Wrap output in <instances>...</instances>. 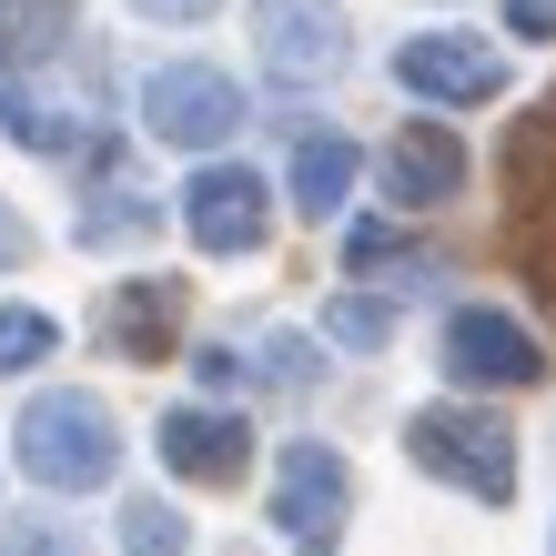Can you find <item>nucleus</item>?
<instances>
[{"instance_id": "obj_1", "label": "nucleus", "mask_w": 556, "mask_h": 556, "mask_svg": "<svg viewBox=\"0 0 556 556\" xmlns=\"http://www.w3.org/2000/svg\"><path fill=\"white\" fill-rule=\"evenodd\" d=\"M81 61V0H0V132L21 152L91 142V81H41Z\"/></svg>"}, {"instance_id": "obj_2", "label": "nucleus", "mask_w": 556, "mask_h": 556, "mask_svg": "<svg viewBox=\"0 0 556 556\" xmlns=\"http://www.w3.org/2000/svg\"><path fill=\"white\" fill-rule=\"evenodd\" d=\"M11 455L30 485H51V496H91V485H112L122 466V425L102 395H81V384H51V395H30L21 425H11Z\"/></svg>"}, {"instance_id": "obj_3", "label": "nucleus", "mask_w": 556, "mask_h": 556, "mask_svg": "<svg viewBox=\"0 0 556 556\" xmlns=\"http://www.w3.org/2000/svg\"><path fill=\"white\" fill-rule=\"evenodd\" d=\"M405 455L435 485H455V496H476V506H506L516 496V435L485 405H415L405 415Z\"/></svg>"}, {"instance_id": "obj_4", "label": "nucleus", "mask_w": 556, "mask_h": 556, "mask_svg": "<svg viewBox=\"0 0 556 556\" xmlns=\"http://www.w3.org/2000/svg\"><path fill=\"white\" fill-rule=\"evenodd\" d=\"M142 132L173 142V152H213L243 132V91L233 72H213V61H162V72L142 81Z\"/></svg>"}, {"instance_id": "obj_5", "label": "nucleus", "mask_w": 556, "mask_h": 556, "mask_svg": "<svg viewBox=\"0 0 556 556\" xmlns=\"http://www.w3.org/2000/svg\"><path fill=\"white\" fill-rule=\"evenodd\" d=\"M264 223H274V192L253 162H203V173L182 182V233L203 243V253H264Z\"/></svg>"}, {"instance_id": "obj_6", "label": "nucleus", "mask_w": 556, "mask_h": 556, "mask_svg": "<svg viewBox=\"0 0 556 556\" xmlns=\"http://www.w3.org/2000/svg\"><path fill=\"white\" fill-rule=\"evenodd\" d=\"M344 41H354V21L334 11V0H253V51H264V72L274 81H334L344 72Z\"/></svg>"}, {"instance_id": "obj_7", "label": "nucleus", "mask_w": 556, "mask_h": 556, "mask_svg": "<svg viewBox=\"0 0 556 556\" xmlns=\"http://www.w3.org/2000/svg\"><path fill=\"white\" fill-rule=\"evenodd\" d=\"M395 91H415V102H496L506 61L485 51V30H415V41H395Z\"/></svg>"}, {"instance_id": "obj_8", "label": "nucleus", "mask_w": 556, "mask_h": 556, "mask_svg": "<svg viewBox=\"0 0 556 556\" xmlns=\"http://www.w3.org/2000/svg\"><path fill=\"white\" fill-rule=\"evenodd\" d=\"M344 506H354V466H344V455L334 445H283V466H274V527L293 546H334Z\"/></svg>"}, {"instance_id": "obj_9", "label": "nucleus", "mask_w": 556, "mask_h": 556, "mask_svg": "<svg viewBox=\"0 0 556 556\" xmlns=\"http://www.w3.org/2000/svg\"><path fill=\"white\" fill-rule=\"evenodd\" d=\"M445 375L466 384V395H485V384H536L546 375V354H536V334L516 314H496V304H466L445 324Z\"/></svg>"}, {"instance_id": "obj_10", "label": "nucleus", "mask_w": 556, "mask_h": 556, "mask_svg": "<svg viewBox=\"0 0 556 556\" xmlns=\"http://www.w3.org/2000/svg\"><path fill=\"white\" fill-rule=\"evenodd\" d=\"M384 203L395 213H425V203H455L466 192V142L445 132V122H405L395 142H384Z\"/></svg>"}, {"instance_id": "obj_11", "label": "nucleus", "mask_w": 556, "mask_h": 556, "mask_svg": "<svg viewBox=\"0 0 556 556\" xmlns=\"http://www.w3.org/2000/svg\"><path fill=\"white\" fill-rule=\"evenodd\" d=\"M162 466L192 476V485H243L253 435H243V415H223V405H173L162 415Z\"/></svg>"}, {"instance_id": "obj_12", "label": "nucleus", "mask_w": 556, "mask_h": 556, "mask_svg": "<svg viewBox=\"0 0 556 556\" xmlns=\"http://www.w3.org/2000/svg\"><path fill=\"white\" fill-rule=\"evenodd\" d=\"M173 324H182V283H173V274H152V283H122V293H112L102 334H112L122 354H132V365H162Z\"/></svg>"}, {"instance_id": "obj_13", "label": "nucleus", "mask_w": 556, "mask_h": 556, "mask_svg": "<svg viewBox=\"0 0 556 556\" xmlns=\"http://www.w3.org/2000/svg\"><path fill=\"white\" fill-rule=\"evenodd\" d=\"M354 173H365V152H354L344 132H304V152H293V203H304L314 223H334L354 203Z\"/></svg>"}, {"instance_id": "obj_14", "label": "nucleus", "mask_w": 556, "mask_h": 556, "mask_svg": "<svg viewBox=\"0 0 556 556\" xmlns=\"http://www.w3.org/2000/svg\"><path fill=\"white\" fill-rule=\"evenodd\" d=\"M61 354V324L41 304H0V375H30V365H51Z\"/></svg>"}, {"instance_id": "obj_15", "label": "nucleus", "mask_w": 556, "mask_h": 556, "mask_svg": "<svg viewBox=\"0 0 556 556\" xmlns=\"http://www.w3.org/2000/svg\"><path fill=\"white\" fill-rule=\"evenodd\" d=\"M0 556H91V536L72 527V516L30 506V516H0Z\"/></svg>"}, {"instance_id": "obj_16", "label": "nucleus", "mask_w": 556, "mask_h": 556, "mask_svg": "<svg viewBox=\"0 0 556 556\" xmlns=\"http://www.w3.org/2000/svg\"><path fill=\"white\" fill-rule=\"evenodd\" d=\"M152 223H162V213L142 203V192H102V203L81 213V243H91V253H112V243H132V233H152Z\"/></svg>"}, {"instance_id": "obj_17", "label": "nucleus", "mask_w": 556, "mask_h": 556, "mask_svg": "<svg viewBox=\"0 0 556 556\" xmlns=\"http://www.w3.org/2000/svg\"><path fill=\"white\" fill-rule=\"evenodd\" d=\"M122 546H132V556H182V546H192V527H182L162 496H142V506H122Z\"/></svg>"}, {"instance_id": "obj_18", "label": "nucleus", "mask_w": 556, "mask_h": 556, "mask_svg": "<svg viewBox=\"0 0 556 556\" xmlns=\"http://www.w3.org/2000/svg\"><path fill=\"white\" fill-rule=\"evenodd\" d=\"M324 334L365 354V344H384V304H375V293H344V304H324Z\"/></svg>"}, {"instance_id": "obj_19", "label": "nucleus", "mask_w": 556, "mask_h": 556, "mask_svg": "<svg viewBox=\"0 0 556 556\" xmlns=\"http://www.w3.org/2000/svg\"><path fill=\"white\" fill-rule=\"evenodd\" d=\"M405 253V223H354L344 233V274H375V264H395Z\"/></svg>"}, {"instance_id": "obj_20", "label": "nucleus", "mask_w": 556, "mask_h": 556, "mask_svg": "<svg viewBox=\"0 0 556 556\" xmlns=\"http://www.w3.org/2000/svg\"><path fill=\"white\" fill-rule=\"evenodd\" d=\"M192 375H203L213 395H233V384H243V354L233 344H203V354H192Z\"/></svg>"}, {"instance_id": "obj_21", "label": "nucleus", "mask_w": 556, "mask_h": 556, "mask_svg": "<svg viewBox=\"0 0 556 556\" xmlns=\"http://www.w3.org/2000/svg\"><path fill=\"white\" fill-rule=\"evenodd\" d=\"M506 30L516 41H556V0H506Z\"/></svg>"}, {"instance_id": "obj_22", "label": "nucleus", "mask_w": 556, "mask_h": 556, "mask_svg": "<svg viewBox=\"0 0 556 556\" xmlns=\"http://www.w3.org/2000/svg\"><path fill=\"white\" fill-rule=\"evenodd\" d=\"M142 11H152V21H203L213 0H142Z\"/></svg>"}, {"instance_id": "obj_23", "label": "nucleus", "mask_w": 556, "mask_h": 556, "mask_svg": "<svg viewBox=\"0 0 556 556\" xmlns=\"http://www.w3.org/2000/svg\"><path fill=\"white\" fill-rule=\"evenodd\" d=\"M30 253V233H21V213H0V264H21Z\"/></svg>"}]
</instances>
